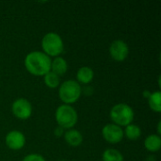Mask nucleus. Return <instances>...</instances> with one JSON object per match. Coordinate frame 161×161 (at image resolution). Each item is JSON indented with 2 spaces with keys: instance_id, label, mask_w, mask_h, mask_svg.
<instances>
[{
  "instance_id": "obj_14",
  "label": "nucleus",
  "mask_w": 161,
  "mask_h": 161,
  "mask_svg": "<svg viewBox=\"0 0 161 161\" xmlns=\"http://www.w3.org/2000/svg\"><path fill=\"white\" fill-rule=\"evenodd\" d=\"M142 128L136 124H130L124 128V136L129 141H138L142 137Z\"/></svg>"
},
{
  "instance_id": "obj_2",
  "label": "nucleus",
  "mask_w": 161,
  "mask_h": 161,
  "mask_svg": "<svg viewBox=\"0 0 161 161\" xmlns=\"http://www.w3.org/2000/svg\"><path fill=\"white\" fill-rule=\"evenodd\" d=\"M58 98L65 105H73L76 103L82 95V86L75 79H67L58 86Z\"/></svg>"
},
{
  "instance_id": "obj_21",
  "label": "nucleus",
  "mask_w": 161,
  "mask_h": 161,
  "mask_svg": "<svg viewBox=\"0 0 161 161\" xmlns=\"http://www.w3.org/2000/svg\"><path fill=\"white\" fill-rule=\"evenodd\" d=\"M151 92H150V91H143V93H142V95H143V97L145 98V99H147L149 96H150V94H151Z\"/></svg>"
},
{
  "instance_id": "obj_8",
  "label": "nucleus",
  "mask_w": 161,
  "mask_h": 161,
  "mask_svg": "<svg viewBox=\"0 0 161 161\" xmlns=\"http://www.w3.org/2000/svg\"><path fill=\"white\" fill-rule=\"evenodd\" d=\"M108 52L114 61L123 62L127 58L129 55V46L123 40H114L109 45Z\"/></svg>"
},
{
  "instance_id": "obj_19",
  "label": "nucleus",
  "mask_w": 161,
  "mask_h": 161,
  "mask_svg": "<svg viewBox=\"0 0 161 161\" xmlns=\"http://www.w3.org/2000/svg\"><path fill=\"white\" fill-rule=\"evenodd\" d=\"M93 93V88H92L91 86L87 85L82 87V94H85L86 96L92 95Z\"/></svg>"
},
{
  "instance_id": "obj_9",
  "label": "nucleus",
  "mask_w": 161,
  "mask_h": 161,
  "mask_svg": "<svg viewBox=\"0 0 161 161\" xmlns=\"http://www.w3.org/2000/svg\"><path fill=\"white\" fill-rule=\"evenodd\" d=\"M5 143L9 150L19 151L25 146L26 138L25 134L19 130H10L5 136Z\"/></svg>"
},
{
  "instance_id": "obj_3",
  "label": "nucleus",
  "mask_w": 161,
  "mask_h": 161,
  "mask_svg": "<svg viewBox=\"0 0 161 161\" xmlns=\"http://www.w3.org/2000/svg\"><path fill=\"white\" fill-rule=\"evenodd\" d=\"M111 123L124 128L133 123L135 118L134 109L126 103H118L114 105L109 111Z\"/></svg>"
},
{
  "instance_id": "obj_20",
  "label": "nucleus",
  "mask_w": 161,
  "mask_h": 161,
  "mask_svg": "<svg viewBox=\"0 0 161 161\" xmlns=\"http://www.w3.org/2000/svg\"><path fill=\"white\" fill-rule=\"evenodd\" d=\"M64 132H65V130L63 128L59 127V126H57L54 129V135H55L56 138H61V137H63Z\"/></svg>"
},
{
  "instance_id": "obj_18",
  "label": "nucleus",
  "mask_w": 161,
  "mask_h": 161,
  "mask_svg": "<svg viewBox=\"0 0 161 161\" xmlns=\"http://www.w3.org/2000/svg\"><path fill=\"white\" fill-rule=\"evenodd\" d=\"M22 161H46L44 157L42 156L41 154H37V153H32V154H28L25 157H24V158Z\"/></svg>"
},
{
  "instance_id": "obj_10",
  "label": "nucleus",
  "mask_w": 161,
  "mask_h": 161,
  "mask_svg": "<svg viewBox=\"0 0 161 161\" xmlns=\"http://www.w3.org/2000/svg\"><path fill=\"white\" fill-rule=\"evenodd\" d=\"M93 78H94V72L89 66L80 67L75 75V81L81 86L89 85L93 80Z\"/></svg>"
},
{
  "instance_id": "obj_17",
  "label": "nucleus",
  "mask_w": 161,
  "mask_h": 161,
  "mask_svg": "<svg viewBox=\"0 0 161 161\" xmlns=\"http://www.w3.org/2000/svg\"><path fill=\"white\" fill-rule=\"evenodd\" d=\"M42 77H43L44 85L49 89H57V88H58V86L61 83L60 77L51 71L48 72L46 75H44Z\"/></svg>"
},
{
  "instance_id": "obj_23",
  "label": "nucleus",
  "mask_w": 161,
  "mask_h": 161,
  "mask_svg": "<svg viewBox=\"0 0 161 161\" xmlns=\"http://www.w3.org/2000/svg\"><path fill=\"white\" fill-rule=\"evenodd\" d=\"M62 161H65V160H62Z\"/></svg>"
},
{
  "instance_id": "obj_16",
  "label": "nucleus",
  "mask_w": 161,
  "mask_h": 161,
  "mask_svg": "<svg viewBox=\"0 0 161 161\" xmlns=\"http://www.w3.org/2000/svg\"><path fill=\"white\" fill-rule=\"evenodd\" d=\"M102 161H125V157L119 150L108 148L102 154Z\"/></svg>"
},
{
  "instance_id": "obj_13",
  "label": "nucleus",
  "mask_w": 161,
  "mask_h": 161,
  "mask_svg": "<svg viewBox=\"0 0 161 161\" xmlns=\"http://www.w3.org/2000/svg\"><path fill=\"white\" fill-rule=\"evenodd\" d=\"M144 148L149 153H157L161 148V137L157 134H150L144 140Z\"/></svg>"
},
{
  "instance_id": "obj_4",
  "label": "nucleus",
  "mask_w": 161,
  "mask_h": 161,
  "mask_svg": "<svg viewBox=\"0 0 161 161\" xmlns=\"http://www.w3.org/2000/svg\"><path fill=\"white\" fill-rule=\"evenodd\" d=\"M55 119L58 126L64 130H68L76 125L78 122V113L73 106L61 104L56 108Z\"/></svg>"
},
{
  "instance_id": "obj_7",
  "label": "nucleus",
  "mask_w": 161,
  "mask_h": 161,
  "mask_svg": "<svg viewBox=\"0 0 161 161\" xmlns=\"http://www.w3.org/2000/svg\"><path fill=\"white\" fill-rule=\"evenodd\" d=\"M101 134L103 139L109 144L115 145L120 143L125 136H124V128L112 124L108 123L105 125L101 130Z\"/></svg>"
},
{
  "instance_id": "obj_22",
  "label": "nucleus",
  "mask_w": 161,
  "mask_h": 161,
  "mask_svg": "<svg viewBox=\"0 0 161 161\" xmlns=\"http://www.w3.org/2000/svg\"><path fill=\"white\" fill-rule=\"evenodd\" d=\"M161 122L159 121L158 123V127H157V129H158V133H157V135H158V136H160L161 135Z\"/></svg>"
},
{
  "instance_id": "obj_6",
  "label": "nucleus",
  "mask_w": 161,
  "mask_h": 161,
  "mask_svg": "<svg viewBox=\"0 0 161 161\" xmlns=\"http://www.w3.org/2000/svg\"><path fill=\"white\" fill-rule=\"evenodd\" d=\"M11 113L18 120L25 121L29 119L33 113L32 104L25 98H17L11 105Z\"/></svg>"
},
{
  "instance_id": "obj_1",
  "label": "nucleus",
  "mask_w": 161,
  "mask_h": 161,
  "mask_svg": "<svg viewBox=\"0 0 161 161\" xmlns=\"http://www.w3.org/2000/svg\"><path fill=\"white\" fill-rule=\"evenodd\" d=\"M51 58L43 52L35 50L29 52L24 60L25 70L35 76H43L51 68Z\"/></svg>"
},
{
  "instance_id": "obj_5",
  "label": "nucleus",
  "mask_w": 161,
  "mask_h": 161,
  "mask_svg": "<svg viewBox=\"0 0 161 161\" xmlns=\"http://www.w3.org/2000/svg\"><path fill=\"white\" fill-rule=\"evenodd\" d=\"M42 52L50 58L59 57L64 50V42L61 36L56 32H47L41 41Z\"/></svg>"
},
{
  "instance_id": "obj_11",
  "label": "nucleus",
  "mask_w": 161,
  "mask_h": 161,
  "mask_svg": "<svg viewBox=\"0 0 161 161\" xmlns=\"http://www.w3.org/2000/svg\"><path fill=\"white\" fill-rule=\"evenodd\" d=\"M63 139H64L65 142L71 147H78L83 142L82 133L80 131H78L77 129H75V128L65 130L64 135H63Z\"/></svg>"
},
{
  "instance_id": "obj_15",
  "label": "nucleus",
  "mask_w": 161,
  "mask_h": 161,
  "mask_svg": "<svg viewBox=\"0 0 161 161\" xmlns=\"http://www.w3.org/2000/svg\"><path fill=\"white\" fill-rule=\"evenodd\" d=\"M149 108L152 111L156 113L161 112V92L160 91H155L152 92L150 96L147 98Z\"/></svg>"
},
{
  "instance_id": "obj_12",
  "label": "nucleus",
  "mask_w": 161,
  "mask_h": 161,
  "mask_svg": "<svg viewBox=\"0 0 161 161\" xmlns=\"http://www.w3.org/2000/svg\"><path fill=\"white\" fill-rule=\"evenodd\" d=\"M50 71L58 75L59 77L65 75L68 71V62L62 57H56L51 59V68Z\"/></svg>"
}]
</instances>
